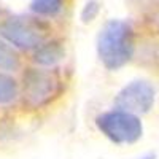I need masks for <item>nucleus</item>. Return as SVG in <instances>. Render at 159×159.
<instances>
[{
	"mask_svg": "<svg viewBox=\"0 0 159 159\" xmlns=\"http://www.w3.org/2000/svg\"><path fill=\"white\" fill-rule=\"evenodd\" d=\"M97 54L105 69L118 70L132 59L134 30L127 21L110 19L97 35Z\"/></svg>",
	"mask_w": 159,
	"mask_h": 159,
	"instance_id": "obj_1",
	"label": "nucleus"
},
{
	"mask_svg": "<svg viewBox=\"0 0 159 159\" xmlns=\"http://www.w3.org/2000/svg\"><path fill=\"white\" fill-rule=\"evenodd\" d=\"M96 126L115 145H132L140 140L143 134V124L140 118L124 110H110L100 113L96 118Z\"/></svg>",
	"mask_w": 159,
	"mask_h": 159,
	"instance_id": "obj_2",
	"label": "nucleus"
},
{
	"mask_svg": "<svg viewBox=\"0 0 159 159\" xmlns=\"http://www.w3.org/2000/svg\"><path fill=\"white\" fill-rule=\"evenodd\" d=\"M0 37L13 48L35 49L46 42V25L34 18L13 16L0 22Z\"/></svg>",
	"mask_w": 159,
	"mask_h": 159,
	"instance_id": "obj_3",
	"label": "nucleus"
},
{
	"mask_svg": "<svg viewBox=\"0 0 159 159\" xmlns=\"http://www.w3.org/2000/svg\"><path fill=\"white\" fill-rule=\"evenodd\" d=\"M156 99L154 86L145 80H134L127 83L115 97L116 108L124 110L134 115H145L148 113Z\"/></svg>",
	"mask_w": 159,
	"mask_h": 159,
	"instance_id": "obj_4",
	"label": "nucleus"
},
{
	"mask_svg": "<svg viewBox=\"0 0 159 159\" xmlns=\"http://www.w3.org/2000/svg\"><path fill=\"white\" fill-rule=\"evenodd\" d=\"M57 76L43 69H29L24 73V100L32 107H40L57 92Z\"/></svg>",
	"mask_w": 159,
	"mask_h": 159,
	"instance_id": "obj_5",
	"label": "nucleus"
},
{
	"mask_svg": "<svg viewBox=\"0 0 159 159\" xmlns=\"http://www.w3.org/2000/svg\"><path fill=\"white\" fill-rule=\"evenodd\" d=\"M65 56V49L57 42H45L34 49V62L40 67H54Z\"/></svg>",
	"mask_w": 159,
	"mask_h": 159,
	"instance_id": "obj_6",
	"label": "nucleus"
},
{
	"mask_svg": "<svg viewBox=\"0 0 159 159\" xmlns=\"http://www.w3.org/2000/svg\"><path fill=\"white\" fill-rule=\"evenodd\" d=\"M21 67V59L16 49L3 38H0V70L2 72H16Z\"/></svg>",
	"mask_w": 159,
	"mask_h": 159,
	"instance_id": "obj_7",
	"label": "nucleus"
},
{
	"mask_svg": "<svg viewBox=\"0 0 159 159\" xmlns=\"http://www.w3.org/2000/svg\"><path fill=\"white\" fill-rule=\"evenodd\" d=\"M18 83L16 80L5 72H0V105H8L18 97Z\"/></svg>",
	"mask_w": 159,
	"mask_h": 159,
	"instance_id": "obj_8",
	"label": "nucleus"
},
{
	"mask_svg": "<svg viewBox=\"0 0 159 159\" xmlns=\"http://www.w3.org/2000/svg\"><path fill=\"white\" fill-rule=\"evenodd\" d=\"M64 0H32L30 10L38 16H56L62 10Z\"/></svg>",
	"mask_w": 159,
	"mask_h": 159,
	"instance_id": "obj_9",
	"label": "nucleus"
},
{
	"mask_svg": "<svg viewBox=\"0 0 159 159\" xmlns=\"http://www.w3.org/2000/svg\"><path fill=\"white\" fill-rule=\"evenodd\" d=\"M97 13H99V3L96 2V0H89V2L84 5L83 13H81L83 22H91L92 19L97 16Z\"/></svg>",
	"mask_w": 159,
	"mask_h": 159,
	"instance_id": "obj_10",
	"label": "nucleus"
},
{
	"mask_svg": "<svg viewBox=\"0 0 159 159\" xmlns=\"http://www.w3.org/2000/svg\"><path fill=\"white\" fill-rule=\"evenodd\" d=\"M137 159H156V154L154 153H147V154H143V156H140Z\"/></svg>",
	"mask_w": 159,
	"mask_h": 159,
	"instance_id": "obj_11",
	"label": "nucleus"
}]
</instances>
